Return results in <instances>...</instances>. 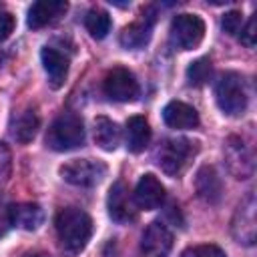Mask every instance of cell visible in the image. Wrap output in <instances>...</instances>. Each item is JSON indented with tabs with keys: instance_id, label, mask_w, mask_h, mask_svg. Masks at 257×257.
<instances>
[{
	"instance_id": "cell-6",
	"label": "cell",
	"mask_w": 257,
	"mask_h": 257,
	"mask_svg": "<svg viewBox=\"0 0 257 257\" xmlns=\"http://www.w3.org/2000/svg\"><path fill=\"white\" fill-rule=\"evenodd\" d=\"M225 165L229 169V173L235 179H249L253 175L255 169V157H253V149L251 145L245 143V139L241 137H229L225 141Z\"/></svg>"
},
{
	"instance_id": "cell-8",
	"label": "cell",
	"mask_w": 257,
	"mask_h": 257,
	"mask_svg": "<svg viewBox=\"0 0 257 257\" xmlns=\"http://www.w3.org/2000/svg\"><path fill=\"white\" fill-rule=\"evenodd\" d=\"M102 90L112 100L128 102L139 96V82L128 68L114 66L112 70L106 72V76L102 80Z\"/></svg>"
},
{
	"instance_id": "cell-25",
	"label": "cell",
	"mask_w": 257,
	"mask_h": 257,
	"mask_svg": "<svg viewBox=\"0 0 257 257\" xmlns=\"http://www.w3.org/2000/svg\"><path fill=\"white\" fill-rule=\"evenodd\" d=\"M221 26H223V30H225L229 36H239L241 28H243V14H241L239 10L227 12V14L223 16V20H221Z\"/></svg>"
},
{
	"instance_id": "cell-1",
	"label": "cell",
	"mask_w": 257,
	"mask_h": 257,
	"mask_svg": "<svg viewBox=\"0 0 257 257\" xmlns=\"http://www.w3.org/2000/svg\"><path fill=\"white\" fill-rule=\"evenodd\" d=\"M54 225L60 249L66 257H74L86 247L92 233V219L88 213L78 207H66L56 215Z\"/></svg>"
},
{
	"instance_id": "cell-21",
	"label": "cell",
	"mask_w": 257,
	"mask_h": 257,
	"mask_svg": "<svg viewBox=\"0 0 257 257\" xmlns=\"http://www.w3.org/2000/svg\"><path fill=\"white\" fill-rule=\"evenodd\" d=\"M94 141L100 149L104 151H114L120 143V128L114 120L106 116H96L94 118Z\"/></svg>"
},
{
	"instance_id": "cell-24",
	"label": "cell",
	"mask_w": 257,
	"mask_h": 257,
	"mask_svg": "<svg viewBox=\"0 0 257 257\" xmlns=\"http://www.w3.org/2000/svg\"><path fill=\"white\" fill-rule=\"evenodd\" d=\"M181 257H227V255L217 245H195V247L185 249Z\"/></svg>"
},
{
	"instance_id": "cell-2",
	"label": "cell",
	"mask_w": 257,
	"mask_h": 257,
	"mask_svg": "<svg viewBox=\"0 0 257 257\" xmlns=\"http://www.w3.org/2000/svg\"><path fill=\"white\" fill-rule=\"evenodd\" d=\"M84 143L82 118L74 112L58 114L46 131V145L52 151H70Z\"/></svg>"
},
{
	"instance_id": "cell-26",
	"label": "cell",
	"mask_w": 257,
	"mask_h": 257,
	"mask_svg": "<svg viewBox=\"0 0 257 257\" xmlns=\"http://www.w3.org/2000/svg\"><path fill=\"white\" fill-rule=\"evenodd\" d=\"M255 28H257V18H255V16H251V18L247 20V24L241 28L239 36H237V38H239L247 48H253V46H255V36H257Z\"/></svg>"
},
{
	"instance_id": "cell-13",
	"label": "cell",
	"mask_w": 257,
	"mask_h": 257,
	"mask_svg": "<svg viewBox=\"0 0 257 257\" xmlns=\"http://www.w3.org/2000/svg\"><path fill=\"white\" fill-rule=\"evenodd\" d=\"M133 199H135V205L145 209V211L157 209L165 201V187L161 185V181L155 175L147 173V175H143L139 179Z\"/></svg>"
},
{
	"instance_id": "cell-10",
	"label": "cell",
	"mask_w": 257,
	"mask_h": 257,
	"mask_svg": "<svg viewBox=\"0 0 257 257\" xmlns=\"http://www.w3.org/2000/svg\"><path fill=\"white\" fill-rule=\"evenodd\" d=\"M106 207H108V215L112 221L116 223H128L137 217V205L135 199L128 195V189L122 181H116L110 191H108V199H106Z\"/></svg>"
},
{
	"instance_id": "cell-5",
	"label": "cell",
	"mask_w": 257,
	"mask_h": 257,
	"mask_svg": "<svg viewBox=\"0 0 257 257\" xmlns=\"http://www.w3.org/2000/svg\"><path fill=\"white\" fill-rule=\"evenodd\" d=\"M197 147L189 139H167L157 149V165L167 175H177L185 169L189 159L195 155Z\"/></svg>"
},
{
	"instance_id": "cell-4",
	"label": "cell",
	"mask_w": 257,
	"mask_h": 257,
	"mask_svg": "<svg viewBox=\"0 0 257 257\" xmlns=\"http://www.w3.org/2000/svg\"><path fill=\"white\" fill-rule=\"evenodd\" d=\"M205 36V22L197 14H177L171 22L169 38L179 50H193Z\"/></svg>"
},
{
	"instance_id": "cell-27",
	"label": "cell",
	"mask_w": 257,
	"mask_h": 257,
	"mask_svg": "<svg viewBox=\"0 0 257 257\" xmlns=\"http://www.w3.org/2000/svg\"><path fill=\"white\" fill-rule=\"evenodd\" d=\"M12 171V157L4 143H0V185H4Z\"/></svg>"
},
{
	"instance_id": "cell-7",
	"label": "cell",
	"mask_w": 257,
	"mask_h": 257,
	"mask_svg": "<svg viewBox=\"0 0 257 257\" xmlns=\"http://www.w3.org/2000/svg\"><path fill=\"white\" fill-rule=\"evenodd\" d=\"M106 173V167L94 159H74L60 167V175L66 183L76 187H92Z\"/></svg>"
},
{
	"instance_id": "cell-14",
	"label": "cell",
	"mask_w": 257,
	"mask_h": 257,
	"mask_svg": "<svg viewBox=\"0 0 257 257\" xmlns=\"http://www.w3.org/2000/svg\"><path fill=\"white\" fill-rule=\"evenodd\" d=\"M153 22H155V12L151 8L143 10L141 18L135 20L133 24L124 26L120 32V44L124 48H141L149 42L151 38V30H153Z\"/></svg>"
},
{
	"instance_id": "cell-11",
	"label": "cell",
	"mask_w": 257,
	"mask_h": 257,
	"mask_svg": "<svg viewBox=\"0 0 257 257\" xmlns=\"http://www.w3.org/2000/svg\"><path fill=\"white\" fill-rule=\"evenodd\" d=\"M173 247V233L159 221L151 223L141 237V251L145 257H167Z\"/></svg>"
},
{
	"instance_id": "cell-18",
	"label": "cell",
	"mask_w": 257,
	"mask_h": 257,
	"mask_svg": "<svg viewBox=\"0 0 257 257\" xmlns=\"http://www.w3.org/2000/svg\"><path fill=\"white\" fill-rule=\"evenodd\" d=\"M44 221V211L36 203H18L10 205V225L24 229V231H34L42 225Z\"/></svg>"
},
{
	"instance_id": "cell-19",
	"label": "cell",
	"mask_w": 257,
	"mask_h": 257,
	"mask_svg": "<svg viewBox=\"0 0 257 257\" xmlns=\"http://www.w3.org/2000/svg\"><path fill=\"white\" fill-rule=\"evenodd\" d=\"M38 126H40V118H38V114H36V110H34L32 106L20 110V112L12 118V135H14V139H16L18 143H22V145L30 143V141L36 137Z\"/></svg>"
},
{
	"instance_id": "cell-29",
	"label": "cell",
	"mask_w": 257,
	"mask_h": 257,
	"mask_svg": "<svg viewBox=\"0 0 257 257\" xmlns=\"http://www.w3.org/2000/svg\"><path fill=\"white\" fill-rule=\"evenodd\" d=\"M8 227H10V207L4 205L0 199V237L8 231Z\"/></svg>"
},
{
	"instance_id": "cell-3",
	"label": "cell",
	"mask_w": 257,
	"mask_h": 257,
	"mask_svg": "<svg viewBox=\"0 0 257 257\" xmlns=\"http://www.w3.org/2000/svg\"><path fill=\"white\" fill-rule=\"evenodd\" d=\"M215 98L219 108L229 116H239L247 108V86L241 74L223 72L215 84Z\"/></svg>"
},
{
	"instance_id": "cell-16",
	"label": "cell",
	"mask_w": 257,
	"mask_h": 257,
	"mask_svg": "<svg viewBox=\"0 0 257 257\" xmlns=\"http://www.w3.org/2000/svg\"><path fill=\"white\" fill-rule=\"evenodd\" d=\"M195 189H197V195L209 205H215L221 201L223 183H221V177L215 171V167L205 165L199 169V173L195 177Z\"/></svg>"
},
{
	"instance_id": "cell-31",
	"label": "cell",
	"mask_w": 257,
	"mask_h": 257,
	"mask_svg": "<svg viewBox=\"0 0 257 257\" xmlns=\"http://www.w3.org/2000/svg\"><path fill=\"white\" fill-rule=\"evenodd\" d=\"M0 8H2V6H0Z\"/></svg>"
},
{
	"instance_id": "cell-28",
	"label": "cell",
	"mask_w": 257,
	"mask_h": 257,
	"mask_svg": "<svg viewBox=\"0 0 257 257\" xmlns=\"http://www.w3.org/2000/svg\"><path fill=\"white\" fill-rule=\"evenodd\" d=\"M14 30V16L10 12H0V42L10 36Z\"/></svg>"
},
{
	"instance_id": "cell-17",
	"label": "cell",
	"mask_w": 257,
	"mask_h": 257,
	"mask_svg": "<svg viewBox=\"0 0 257 257\" xmlns=\"http://www.w3.org/2000/svg\"><path fill=\"white\" fill-rule=\"evenodd\" d=\"M163 120L171 128H195L199 124V114L191 104L173 100L163 108Z\"/></svg>"
},
{
	"instance_id": "cell-22",
	"label": "cell",
	"mask_w": 257,
	"mask_h": 257,
	"mask_svg": "<svg viewBox=\"0 0 257 257\" xmlns=\"http://www.w3.org/2000/svg\"><path fill=\"white\" fill-rule=\"evenodd\" d=\"M84 26H86V30L90 32L92 38L100 40L110 30V16L102 8H90L84 16Z\"/></svg>"
},
{
	"instance_id": "cell-15",
	"label": "cell",
	"mask_w": 257,
	"mask_h": 257,
	"mask_svg": "<svg viewBox=\"0 0 257 257\" xmlns=\"http://www.w3.org/2000/svg\"><path fill=\"white\" fill-rule=\"evenodd\" d=\"M42 64H44V70L48 74V82L52 88H60L66 80V74H68V54L58 50L56 46H44L42 52Z\"/></svg>"
},
{
	"instance_id": "cell-9",
	"label": "cell",
	"mask_w": 257,
	"mask_h": 257,
	"mask_svg": "<svg viewBox=\"0 0 257 257\" xmlns=\"http://www.w3.org/2000/svg\"><path fill=\"white\" fill-rule=\"evenodd\" d=\"M255 211H257V203H255V195L249 193L237 207L235 215H233V223H231V233L233 237L243 243V245H253L257 239V219H255Z\"/></svg>"
},
{
	"instance_id": "cell-30",
	"label": "cell",
	"mask_w": 257,
	"mask_h": 257,
	"mask_svg": "<svg viewBox=\"0 0 257 257\" xmlns=\"http://www.w3.org/2000/svg\"><path fill=\"white\" fill-rule=\"evenodd\" d=\"M22 257H48V255H44V253H26Z\"/></svg>"
},
{
	"instance_id": "cell-12",
	"label": "cell",
	"mask_w": 257,
	"mask_h": 257,
	"mask_svg": "<svg viewBox=\"0 0 257 257\" xmlns=\"http://www.w3.org/2000/svg\"><path fill=\"white\" fill-rule=\"evenodd\" d=\"M68 10V4L62 0H44V2H34L28 10V26L32 30L50 26L54 22H58Z\"/></svg>"
},
{
	"instance_id": "cell-20",
	"label": "cell",
	"mask_w": 257,
	"mask_h": 257,
	"mask_svg": "<svg viewBox=\"0 0 257 257\" xmlns=\"http://www.w3.org/2000/svg\"><path fill=\"white\" fill-rule=\"evenodd\" d=\"M124 135H126V149L131 153H141V151H145V147L151 141V126L145 116L137 114L126 120Z\"/></svg>"
},
{
	"instance_id": "cell-23",
	"label": "cell",
	"mask_w": 257,
	"mask_h": 257,
	"mask_svg": "<svg viewBox=\"0 0 257 257\" xmlns=\"http://www.w3.org/2000/svg\"><path fill=\"white\" fill-rule=\"evenodd\" d=\"M209 76H211V60H209L207 56L197 58V60L191 62L189 68H187V78H189V82L195 84V86L205 84V82L209 80Z\"/></svg>"
}]
</instances>
